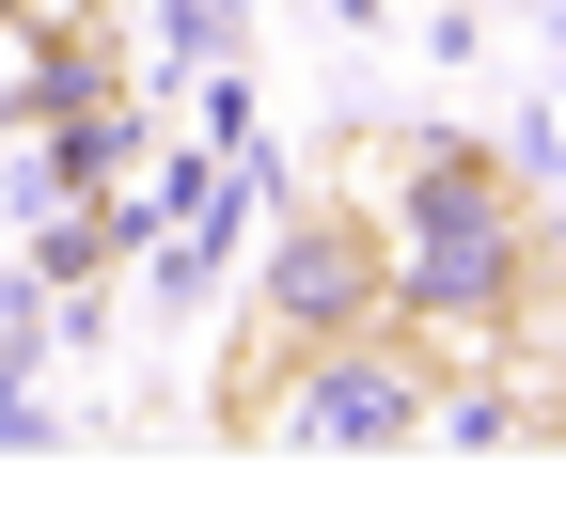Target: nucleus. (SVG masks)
I'll return each mask as SVG.
<instances>
[{
  "label": "nucleus",
  "instance_id": "nucleus-1",
  "mask_svg": "<svg viewBox=\"0 0 566 518\" xmlns=\"http://www.w3.org/2000/svg\"><path fill=\"white\" fill-rule=\"evenodd\" d=\"M394 267H409V299H424V315H488V299H504V267H520V204L488 189L472 158H409Z\"/></svg>",
  "mask_w": 566,
  "mask_h": 518
},
{
  "label": "nucleus",
  "instance_id": "nucleus-2",
  "mask_svg": "<svg viewBox=\"0 0 566 518\" xmlns=\"http://www.w3.org/2000/svg\"><path fill=\"white\" fill-rule=\"evenodd\" d=\"M300 424H315V440H378V424H409V378H378V361H331V378L300 393Z\"/></svg>",
  "mask_w": 566,
  "mask_h": 518
}]
</instances>
